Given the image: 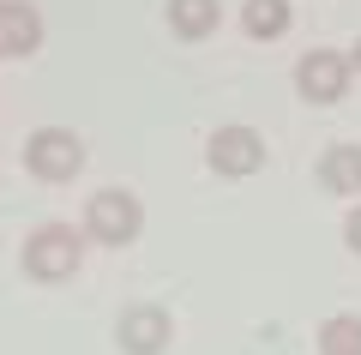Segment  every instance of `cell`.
<instances>
[{
    "label": "cell",
    "mask_w": 361,
    "mask_h": 355,
    "mask_svg": "<svg viewBox=\"0 0 361 355\" xmlns=\"http://www.w3.org/2000/svg\"><path fill=\"white\" fill-rule=\"evenodd\" d=\"M217 25H223L217 0H169V30H175L180 42H205Z\"/></svg>",
    "instance_id": "9"
},
{
    "label": "cell",
    "mask_w": 361,
    "mask_h": 355,
    "mask_svg": "<svg viewBox=\"0 0 361 355\" xmlns=\"http://www.w3.org/2000/svg\"><path fill=\"white\" fill-rule=\"evenodd\" d=\"M343 241H349V253H361V205H349V217H343Z\"/></svg>",
    "instance_id": "12"
},
{
    "label": "cell",
    "mask_w": 361,
    "mask_h": 355,
    "mask_svg": "<svg viewBox=\"0 0 361 355\" xmlns=\"http://www.w3.org/2000/svg\"><path fill=\"white\" fill-rule=\"evenodd\" d=\"M25 169L37 181H49V187H66V181H78V169H85V139H78L73 127H37L25 139Z\"/></svg>",
    "instance_id": "3"
},
{
    "label": "cell",
    "mask_w": 361,
    "mask_h": 355,
    "mask_svg": "<svg viewBox=\"0 0 361 355\" xmlns=\"http://www.w3.org/2000/svg\"><path fill=\"white\" fill-rule=\"evenodd\" d=\"M145 235V205L127 187H97L85 205V241L97 247H133Z\"/></svg>",
    "instance_id": "2"
},
{
    "label": "cell",
    "mask_w": 361,
    "mask_h": 355,
    "mask_svg": "<svg viewBox=\"0 0 361 355\" xmlns=\"http://www.w3.org/2000/svg\"><path fill=\"white\" fill-rule=\"evenodd\" d=\"M169 337H175V313H169V307H157V301L127 307V313H121V325H115V343H121L127 355H163Z\"/></svg>",
    "instance_id": "6"
},
{
    "label": "cell",
    "mask_w": 361,
    "mask_h": 355,
    "mask_svg": "<svg viewBox=\"0 0 361 355\" xmlns=\"http://www.w3.org/2000/svg\"><path fill=\"white\" fill-rule=\"evenodd\" d=\"M343 61H349V73H361V37H355V49H343Z\"/></svg>",
    "instance_id": "13"
},
{
    "label": "cell",
    "mask_w": 361,
    "mask_h": 355,
    "mask_svg": "<svg viewBox=\"0 0 361 355\" xmlns=\"http://www.w3.org/2000/svg\"><path fill=\"white\" fill-rule=\"evenodd\" d=\"M42 49V13L30 0H0V54L6 61H30Z\"/></svg>",
    "instance_id": "7"
},
{
    "label": "cell",
    "mask_w": 361,
    "mask_h": 355,
    "mask_svg": "<svg viewBox=\"0 0 361 355\" xmlns=\"http://www.w3.org/2000/svg\"><path fill=\"white\" fill-rule=\"evenodd\" d=\"M85 265V235L73 223H42L25 241V277L30 283H66Z\"/></svg>",
    "instance_id": "1"
},
{
    "label": "cell",
    "mask_w": 361,
    "mask_h": 355,
    "mask_svg": "<svg viewBox=\"0 0 361 355\" xmlns=\"http://www.w3.org/2000/svg\"><path fill=\"white\" fill-rule=\"evenodd\" d=\"M205 163L211 175L223 181H247L265 169V139H259V127H247V121H229V127H217L205 139Z\"/></svg>",
    "instance_id": "4"
},
{
    "label": "cell",
    "mask_w": 361,
    "mask_h": 355,
    "mask_svg": "<svg viewBox=\"0 0 361 355\" xmlns=\"http://www.w3.org/2000/svg\"><path fill=\"white\" fill-rule=\"evenodd\" d=\"M349 61H343V49H307L295 61V90H301V102H313V109H331V102H343L349 97Z\"/></svg>",
    "instance_id": "5"
},
{
    "label": "cell",
    "mask_w": 361,
    "mask_h": 355,
    "mask_svg": "<svg viewBox=\"0 0 361 355\" xmlns=\"http://www.w3.org/2000/svg\"><path fill=\"white\" fill-rule=\"evenodd\" d=\"M319 355H361V313L319 319Z\"/></svg>",
    "instance_id": "11"
},
{
    "label": "cell",
    "mask_w": 361,
    "mask_h": 355,
    "mask_svg": "<svg viewBox=\"0 0 361 355\" xmlns=\"http://www.w3.org/2000/svg\"><path fill=\"white\" fill-rule=\"evenodd\" d=\"M313 181H319L325 193H337V199H361V145H349V139L325 145Z\"/></svg>",
    "instance_id": "8"
},
{
    "label": "cell",
    "mask_w": 361,
    "mask_h": 355,
    "mask_svg": "<svg viewBox=\"0 0 361 355\" xmlns=\"http://www.w3.org/2000/svg\"><path fill=\"white\" fill-rule=\"evenodd\" d=\"M289 18H295L289 0H241V30L253 42H277L289 30Z\"/></svg>",
    "instance_id": "10"
}]
</instances>
